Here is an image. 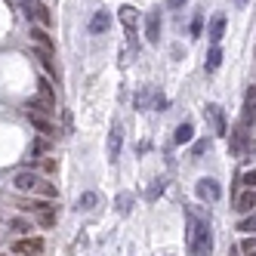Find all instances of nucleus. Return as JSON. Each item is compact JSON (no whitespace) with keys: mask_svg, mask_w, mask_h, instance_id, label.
<instances>
[{"mask_svg":"<svg viewBox=\"0 0 256 256\" xmlns=\"http://www.w3.org/2000/svg\"><path fill=\"white\" fill-rule=\"evenodd\" d=\"M192 136H194V126H192V120H186V124L176 126L173 142H176V145H186V142H192Z\"/></svg>","mask_w":256,"mask_h":256,"instance_id":"obj_17","label":"nucleus"},{"mask_svg":"<svg viewBox=\"0 0 256 256\" xmlns=\"http://www.w3.org/2000/svg\"><path fill=\"white\" fill-rule=\"evenodd\" d=\"M253 210H256V188H247L241 198H238V213L247 216V213H253Z\"/></svg>","mask_w":256,"mask_h":256,"instance_id":"obj_15","label":"nucleus"},{"mask_svg":"<svg viewBox=\"0 0 256 256\" xmlns=\"http://www.w3.org/2000/svg\"><path fill=\"white\" fill-rule=\"evenodd\" d=\"M207 145H210V139H200V142H194V148H192V152H194V158H198V154H204V152H207Z\"/></svg>","mask_w":256,"mask_h":256,"instance_id":"obj_31","label":"nucleus"},{"mask_svg":"<svg viewBox=\"0 0 256 256\" xmlns=\"http://www.w3.org/2000/svg\"><path fill=\"white\" fill-rule=\"evenodd\" d=\"M38 93H40V99H44L46 105H52V108H56V93H52V84H50V78H40V80H38Z\"/></svg>","mask_w":256,"mask_h":256,"instance_id":"obj_18","label":"nucleus"},{"mask_svg":"<svg viewBox=\"0 0 256 256\" xmlns=\"http://www.w3.org/2000/svg\"><path fill=\"white\" fill-rule=\"evenodd\" d=\"M238 232H241V234H253L256 232V210L238 219Z\"/></svg>","mask_w":256,"mask_h":256,"instance_id":"obj_20","label":"nucleus"},{"mask_svg":"<svg viewBox=\"0 0 256 256\" xmlns=\"http://www.w3.org/2000/svg\"><path fill=\"white\" fill-rule=\"evenodd\" d=\"M244 253H256V238H247L244 241Z\"/></svg>","mask_w":256,"mask_h":256,"instance_id":"obj_35","label":"nucleus"},{"mask_svg":"<svg viewBox=\"0 0 256 256\" xmlns=\"http://www.w3.org/2000/svg\"><path fill=\"white\" fill-rule=\"evenodd\" d=\"M31 52H34V59L44 65L46 74H50L52 80H59V68H56V62H52V52H50V50H40V46H31Z\"/></svg>","mask_w":256,"mask_h":256,"instance_id":"obj_7","label":"nucleus"},{"mask_svg":"<svg viewBox=\"0 0 256 256\" xmlns=\"http://www.w3.org/2000/svg\"><path fill=\"white\" fill-rule=\"evenodd\" d=\"M219 65H222V50H219V46H213V50L207 52V65H204V68H207L210 74H213V71H216Z\"/></svg>","mask_w":256,"mask_h":256,"instance_id":"obj_23","label":"nucleus"},{"mask_svg":"<svg viewBox=\"0 0 256 256\" xmlns=\"http://www.w3.org/2000/svg\"><path fill=\"white\" fill-rule=\"evenodd\" d=\"M38 192H44V198H56V186H52V182H40Z\"/></svg>","mask_w":256,"mask_h":256,"instance_id":"obj_29","label":"nucleus"},{"mask_svg":"<svg viewBox=\"0 0 256 256\" xmlns=\"http://www.w3.org/2000/svg\"><path fill=\"white\" fill-rule=\"evenodd\" d=\"M118 12H120L124 28H126V31H133V28H136V19H139V10H136V6H130V4H124Z\"/></svg>","mask_w":256,"mask_h":256,"instance_id":"obj_16","label":"nucleus"},{"mask_svg":"<svg viewBox=\"0 0 256 256\" xmlns=\"http://www.w3.org/2000/svg\"><path fill=\"white\" fill-rule=\"evenodd\" d=\"M244 145H247V130L244 126H234L232 130V152H241Z\"/></svg>","mask_w":256,"mask_h":256,"instance_id":"obj_21","label":"nucleus"},{"mask_svg":"<svg viewBox=\"0 0 256 256\" xmlns=\"http://www.w3.org/2000/svg\"><path fill=\"white\" fill-rule=\"evenodd\" d=\"M31 40H34V46H40V50H56V44H52V38L46 34V28H34L31 25Z\"/></svg>","mask_w":256,"mask_h":256,"instance_id":"obj_13","label":"nucleus"},{"mask_svg":"<svg viewBox=\"0 0 256 256\" xmlns=\"http://www.w3.org/2000/svg\"><path fill=\"white\" fill-rule=\"evenodd\" d=\"M234 4H238V6H244V4H247V0H234Z\"/></svg>","mask_w":256,"mask_h":256,"instance_id":"obj_38","label":"nucleus"},{"mask_svg":"<svg viewBox=\"0 0 256 256\" xmlns=\"http://www.w3.org/2000/svg\"><path fill=\"white\" fill-rule=\"evenodd\" d=\"M56 167H59L56 158H44V170H46V173H56Z\"/></svg>","mask_w":256,"mask_h":256,"instance_id":"obj_33","label":"nucleus"},{"mask_svg":"<svg viewBox=\"0 0 256 256\" xmlns=\"http://www.w3.org/2000/svg\"><path fill=\"white\" fill-rule=\"evenodd\" d=\"M164 108H167V99H164V96H154V112H164Z\"/></svg>","mask_w":256,"mask_h":256,"instance_id":"obj_36","label":"nucleus"},{"mask_svg":"<svg viewBox=\"0 0 256 256\" xmlns=\"http://www.w3.org/2000/svg\"><path fill=\"white\" fill-rule=\"evenodd\" d=\"M164 186H167V179H154V182H152V188H148V192H145V198H148V200H154V198H160V192H164Z\"/></svg>","mask_w":256,"mask_h":256,"instance_id":"obj_25","label":"nucleus"},{"mask_svg":"<svg viewBox=\"0 0 256 256\" xmlns=\"http://www.w3.org/2000/svg\"><path fill=\"white\" fill-rule=\"evenodd\" d=\"M148 96H152V90H148V86H142V90H139V96H136V108H142L145 102H148Z\"/></svg>","mask_w":256,"mask_h":256,"instance_id":"obj_28","label":"nucleus"},{"mask_svg":"<svg viewBox=\"0 0 256 256\" xmlns=\"http://www.w3.org/2000/svg\"><path fill=\"white\" fill-rule=\"evenodd\" d=\"M228 256H238V250H234V247H232V250H228Z\"/></svg>","mask_w":256,"mask_h":256,"instance_id":"obj_39","label":"nucleus"},{"mask_svg":"<svg viewBox=\"0 0 256 256\" xmlns=\"http://www.w3.org/2000/svg\"><path fill=\"white\" fill-rule=\"evenodd\" d=\"M22 210H38V213H44V210H52V204H50V200H22V204H19Z\"/></svg>","mask_w":256,"mask_h":256,"instance_id":"obj_24","label":"nucleus"},{"mask_svg":"<svg viewBox=\"0 0 256 256\" xmlns=\"http://www.w3.org/2000/svg\"><path fill=\"white\" fill-rule=\"evenodd\" d=\"M253 105H256V86L247 90V112H253Z\"/></svg>","mask_w":256,"mask_h":256,"instance_id":"obj_32","label":"nucleus"},{"mask_svg":"<svg viewBox=\"0 0 256 256\" xmlns=\"http://www.w3.org/2000/svg\"><path fill=\"white\" fill-rule=\"evenodd\" d=\"M207 114H210V120H213L216 136H226V133H228V120H226V112H222V108H219L216 102H210V105H207Z\"/></svg>","mask_w":256,"mask_h":256,"instance_id":"obj_8","label":"nucleus"},{"mask_svg":"<svg viewBox=\"0 0 256 256\" xmlns=\"http://www.w3.org/2000/svg\"><path fill=\"white\" fill-rule=\"evenodd\" d=\"M52 222H56V213H52V210H44V213H40V226H44V228H50Z\"/></svg>","mask_w":256,"mask_h":256,"instance_id":"obj_27","label":"nucleus"},{"mask_svg":"<svg viewBox=\"0 0 256 256\" xmlns=\"http://www.w3.org/2000/svg\"><path fill=\"white\" fill-rule=\"evenodd\" d=\"M222 34H226V12H216L210 25H207V40L213 46H219V40H222Z\"/></svg>","mask_w":256,"mask_h":256,"instance_id":"obj_6","label":"nucleus"},{"mask_svg":"<svg viewBox=\"0 0 256 256\" xmlns=\"http://www.w3.org/2000/svg\"><path fill=\"white\" fill-rule=\"evenodd\" d=\"M247 256H256V253H247Z\"/></svg>","mask_w":256,"mask_h":256,"instance_id":"obj_40","label":"nucleus"},{"mask_svg":"<svg viewBox=\"0 0 256 256\" xmlns=\"http://www.w3.org/2000/svg\"><path fill=\"white\" fill-rule=\"evenodd\" d=\"M120 145H124V130L114 124V126H112V133H108V160H118Z\"/></svg>","mask_w":256,"mask_h":256,"instance_id":"obj_10","label":"nucleus"},{"mask_svg":"<svg viewBox=\"0 0 256 256\" xmlns=\"http://www.w3.org/2000/svg\"><path fill=\"white\" fill-rule=\"evenodd\" d=\"M25 114H40V118H52V105H46L44 99H28L25 102Z\"/></svg>","mask_w":256,"mask_h":256,"instance_id":"obj_12","label":"nucleus"},{"mask_svg":"<svg viewBox=\"0 0 256 256\" xmlns=\"http://www.w3.org/2000/svg\"><path fill=\"white\" fill-rule=\"evenodd\" d=\"M188 31H192V38H200V34H204V16H200V12L192 19V28Z\"/></svg>","mask_w":256,"mask_h":256,"instance_id":"obj_26","label":"nucleus"},{"mask_svg":"<svg viewBox=\"0 0 256 256\" xmlns=\"http://www.w3.org/2000/svg\"><path fill=\"white\" fill-rule=\"evenodd\" d=\"M241 182H244V186H247V188H256V170H250V173H244V176H241Z\"/></svg>","mask_w":256,"mask_h":256,"instance_id":"obj_30","label":"nucleus"},{"mask_svg":"<svg viewBox=\"0 0 256 256\" xmlns=\"http://www.w3.org/2000/svg\"><path fill=\"white\" fill-rule=\"evenodd\" d=\"M12 253H19V256H40L44 253V238H22V241L12 244Z\"/></svg>","mask_w":256,"mask_h":256,"instance_id":"obj_4","label":"nucleus"},{"mask_svg":"<svg viewBox=\"0 0 256 256\" xmlns=\"http://www.w3.org/2000/svg\"><path fill=\"white\" fill-rule=\"evenodd\" d=\"M158 38H160V12L152 10L148 16H145V40H148V44H158Z\"/></svg>","mask_w":256,"mask_h":256,"instance_id":"obj_9","label":"nucleus"},{"mask_svg":"<svg viewBox=\"0 0 256 256\" xmlns=\"http://www.w3.org/2000/svg\"><path fill=\"white\" fill-rule=\"evenodd\" d=\"M12 4L19 6L31 22H38L40 28H50V25H52V16H50V10H46L44 0H12Z\"/></svg>","mask_w":256,"mask_h":256,"instance_id":"obj_1","label":"nucleus"},{"mask_svg":"<svg viewBox=\"0 0 256 256\" xmlns=\"http://www.w3.org/2000/svg\"><path fill=\"white\" fill-rule=\"evenodd\" d=\"M194 192H198V198L200 200H207V204H216L219 198H222V188H219V182L216 179H198V186H194Z\"/></svg>","mask_w":256,"mask_h":256,"instance_id":"obj_3","label":"nucleus"},{"mask_svg":"<svg viewBox=\"0 0 256 256\" xmlns=\"http://www.w3.org/2000/svg\"><path fill=\"white\" fill-rule=\"evenodd\" d=\"M28 120H31V126L38 133H44V136H56V126H52V120L50 118H40V114H28Z\"/></svg>","mask_w":256,"mask_h":256,"instance_id":"obj_14","label":"nucleus"},{"mask_svg":"<svg viewBox=\"0 0 256 256\" xmlns=\"http://www.w3.org/2000/svg\"><path fill=\"white\" fill-rule=\"evenodd\" d=\"M213 253V232H210V222L200 219V228H198V241L192 247V256H210Z\"/></svg>","mask_w":256,"mask_h":256,"instance_id":"obj_2","label":"nucleus"},{"mask_svg":"<svg viewBox=\"0 0 256 256\" xmlns=\"http://www.w3.org/2000/svg\"><path fill=\"white\" fill-rule=\"evenodd\" d=\"M167 6L170 10H182V6H186V0H167Z\"/></svg>","mask_w":256,"mask_h":256,"instance_id":"obj_37","label":"nucleus"},{"mask_svg":"<svg viewBox=\"0 0 256 256\" xmlns=\"http://www.w3.org/2000/svg\"><path fill=\"white\" fill-rule=\"evenodd\" d=\"M114 207H118L120 216H126V213L133 210V194H130V192H120V194L114 198Z\"/></svg>","mask_w":256,"mask_h":256,"instance_id":"obj_19","label":"nucleus"},{"mask_svg":"<svg viewBox=\"0 0 256 256\" xmlns=\"http://www.w3.org/2000/svg\"><path fill=\"white\" fill-rule=\"evenodd\" d=\"M10 226H12L16 232H28V228H31V226L25 222V219H12V222H10Z\"/></svg>","mask_w":256,"mask_h":256,"instance_id":"obj_34","label":"nucleus"},{"mask_svg":"<svg viewBox=\"0 0 256 256\" xmlns=\"http://www.w3.org/2000/svg\"><path fill=\"white\" fill-rule=\"evenodd\" d=\"M99 204V194L96 192H84L80 198H78V210H93Z\"/></svg>","mask_w":256,"mask_h":256,"instance_id":"obj_22","label":"nucleus"},{"mask_svg":"<svg viewBox=\"0 0 256 256\" xmlns=\"http://www.w3.org/2000/svg\"><path fill=\"white\" fill-rule=\"evenodd\" d=\"M108 28H112V16H108L105 10H99L93 19H90V34H105Z\"/></svg>","mask_w":256,"mask_h":256,"instance_id":"obj_11","label":"nucleus"},{"mask_svg":"<svg viewBox=\"0 0 256 256\" xmlns=\"http://www.w3.org/2000/svg\"><path fill=\"white\" fill-rule=\"evenodd\" d=\"M12 186L19 188V192H38L40 188V179H38V173H31V170H19L12 176Z\"/></svg>","mask_w":256,"mask_h":256,"instance_id":"obj_5","label":"nucleus"}]
</instances>
